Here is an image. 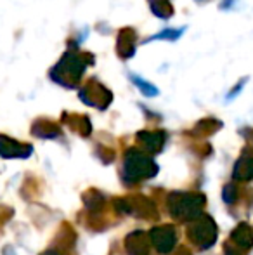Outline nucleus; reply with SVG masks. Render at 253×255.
<instances>
[{
	"mask_svg": "<svg viewBox=\"0 0 253 255\" xmlns=\"http://www.w3.org/2000/svg\"><path fill=\"white\" fill-rule=\"evenodd\" d=\"M95 63V57L90 52L78 49V44L70 38L68 40V51L63 54L61 59L51 68L49 77L52 82L63 85L66 89H75L82 82L85 70Z\"/></svg>",
	"mask_w": 253,
	"mask_h": 255,
	"instance_id": "obj_1",
	"label": "nucleus"
},
{
	"mask_svg": "<svg viewBox=\"0 0 253 255\" xmlns=\"http://www.w3.org/2000/svg\"><path fill=\"white\" fill-rule=\"evenodd\" d=\"M80 99L85 104H90V106H97L99 110H104L111 103L113 96L111 91H108L97 78H88L84 87L80 89Z\"/></svg>",
	"mask_w": 253,
	"mask_h": 255,
	"instance_id": "obj_2",
	"label": "nucleus"
},
{
	"mask_svg": "<svg viewBox=\"0 0 253 255\" xmlns=\"http://www.w3.org/2000/svg\"><path fill=\"white\" fill-rule=\"evenodd\" d=\"M135 44H137V31L130 26L122 28L118 31V37H116V54L120 59L127 61L134 57Z\"/></svg>",
	"mask_w": 253,
	"mask_h": 255,
	"instance_id": "obj_3",
	"label": "nucleus"
},
{
	"mask_svg": "<svg viewBox=\"0 0 253 255\" xmlns=\"http://www.w3.org/2000/svg\"><path fill=\"white\" fill-rule=\"evenodd\" d=\"M149 7H151V12L155 14L160 19H169L173 14V7L170 3V0H148Z\"/></svg>",
	"mask_w": 253,
	"mask_h": 255,
	"instance_id": "obj_4",
	"label": "nucleus"
},
{
	"mask_svg": "<svg viewBox=\"0 0 253 255\" xmlns=\"http://www.w3.org/2000/svg\"><path fill=\"white\" fill-rule=\"evenodd\" d=\"M128 78H130V82L135 85V87L141 91V94L148 96V98H156V96L160 94L158 87H155V85L151 84V82H146L142 77H139V75L135 73H128Z\"/></svg>",
	"mask_w": 253,
	"mask_h": 255,
	"instance_id": "obj_5",
	"label": "nucleus"
},
{
	"mask_svg": "<svg viewBox=\"0 0 253 255\" xmlns=\"http://www.w3.org/2000/svg\"><path fill=\"white\" fill-rule=\"evenodd\" d=\"M184 33V28H180V30H173V28H167V30L160 31V33L153 35V37L146 38L142 44H148V42H156V40H169V42H173L177 40V38H180V35Z\"/></svg>",
	"mask_w": 253,
	"mask_h": 255,
	"instance_id": "obj_6",
	"label": "nucleus"
}]
</instances>
